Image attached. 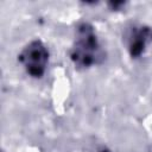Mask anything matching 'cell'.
<instances>
[{"label":"cell","instance_id":"obj_1","mask_svg":"<svg viewBox=\"0 0 152 152\" xmlns=\"http://www.w3.org/2000/svg\"><path fill=\"white\" fill-rule=\"evenodd\" d=\"M99 53V42L91 25L83 23L76 32V40L71 49L70 57L75 65L89 68L96 63Z\"/></svg>","mask_w":152,"mask_h":152},{"label":"cell","instance_id":"obj_2","mask_svg":"<svg viewBox=\"0 0 152 152\" xmlns=\"http://www.w3.org/2000/svg\"><path fill=\"white\" fill-rule=\"evenodd\" d=\"M19 61L26 72L32 77H42L49 62V50L42 40L30 42L19 53Z\"/></svg>","mask_w":152,"mask_h":152},{"label":"cell","instance_id":"obj_3","mask_svg":"<svg viewBox=\"0 0 152 152\" xmlns=\"http://www.w3.org/2000/svg\"><path fill=\"white\" fill-rule=\"evenodd\" d=\"M152 40V30L150 27H138L129 34V51L131 55L140 56L145 46Z\"/></svg>","mask_w":152,"mask_h":152}]
</instances>
